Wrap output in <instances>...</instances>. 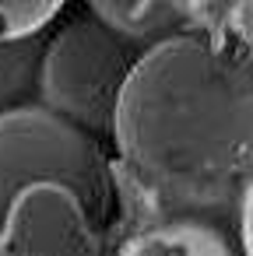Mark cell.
Here are the masks:
<instances>
[{
  "label": "cell",
  "mask_w": 253,
  "mask_h": 256,
  "mask_svg": "<svg viewBox=\"0 0 253 256\" xmlns=\"http://www.w3.org/2000/svg\"><path fill=\"white\" fill-rule=\"evenodd\" d=\"M88 8L102 28L137 50L197 36L193 25L200 22V11L183 0H88Z\"/></svg>",
  "instance_id": "6"
},
{
  "label": "cell",
  "mask_w": 253,
  "mask_h": 256,
  "mask_svg": "<svg viewBox=\"0 0 253 256\" xmlns=\"http://www.w3.org/2000/svg\"><path fill=\"white\" fill-rule=\"evenodd\" d=\"M46 36L4 39L0 36V116L36 106L39 98V64H43Z\"/></svg>",
  "instance_id": "7"
},
{
  "label": "cell",
  "mask_w": 253,
  "mask_h": 256,
  "mask_svg": "<svg viewBox=\"0 0 253 256\" xmlns=\"http://www.w3.org/2000/svg\"><path fill=\"white\" fill-rule=\"evenodd\" d=\"M116 256H246L235 210L172 214L116 235Z\"/></svg>",
  "instance_id": "5"
},
{
  "label": "cell",
  "mask_w": 253,
  "mask_h": 256,
  "mask_svg": "<svg viewBox=\"0 0 253 256\" xmlns=\"http://www.w3.org/2000/svg\"><path fill=\"white\" fill-rule=\"evenodd\" d=\"M109 137L120 232L239 210L253 182V70L204 36L158 42L130 70Z\"/></svg>",
  "instance_id": "1"
},
{
  "label": "cell",
  "mask_w": 253,
  "mask_h": 256,
  "mask_svg": "<svg viewBox=\"0 0 253 256\" xmlns=\"http://www.w3.org/2000/svg\"><path fill=\"white\" fill-rule=\"evenodd\" d=\"M67 0H0V36L4 39H29L39 36Z\"/></svg>",
  "instance_id": "8"
},
{
  "label": "cell",
  "mask_w": 253,
  "mask_h": 256,
  "mask_svg": "<svg viewBox=\"0 0 253 256\" xmlns=\"http://www.w3.org/2000/svg\"><path fill=\"white\" fill-rule=\"evenodd\" d=\"M235 224H239V242H242V252H246V256H253V182L246 186V193H242V200H239Z\"/></svg>",
  "instance_id": "10"
},
{
  "label": "cell",
  "mask_w": 253,
  "mask_h": 256,
  "mask_svg": "<svg viewBox=\"0 0 253 256\" xmlns=\"http://www.w3.org/2000/svg\"><path fill=\"white\" fill-rule=\"evenodd\" d=\"M183 4H190V8H204V4H218V0H183Z\"/></svg>",
  "instance_id": "11"
},
{
  "label": "cell",
  "mask_w": 253,
  "mask_h": 256,
  "mask_svg": "<svg viewBox=\"0 0 253 256\" xmlns=\"http://www.w3.org/2000/svg\"><path fill=\"white\" fill-rule=\"evenodd\" d=\"M39 182L71 190L92 228L109 232L116 186L102 144L43 106H25L0 116V235L11 204Z\"/></svg>",
  "instance_id": "2"
},
{
  "label": "cell",
  "mask_w": 253,
  "mask_h": 256,
  "mask_svg": "<svg viewBox=\"0 0 253 256\" xmlns=\"http://www.w3.org/2000/svg\"><path fill=\"white\" fill-rule=\"evenodd\" d=\"M228 28L239 39L246 53H253V0H232L228 8Z\"/></svg>",
  "instance_id": "9"
},
{
  "label": "cell",
  "mask_w": 253,
  "mask_h": 256,
  "mask_svg": "<svg viewBox=\"0 0 253 256\" xmlns=\"http://www.w3.org/2000/svg\"><path fill=\"white\" fill-rule=\"evenodd\" d=\"M4 256H116V232L92 228L81 200L57 186L39 182L29 186L8 210Z\"/></svg>",
  "instance_id": "4"
},
{
  "label": "cell",
  "mask_w": 253,
  "mask_h": 256,
  "mask_svg": "<svg viewBox=\"0 0 253 256\" xmlns=\"http://www.w3.org/2000/svg\"><path fill=\"white\" fill-rule=\"evenodd\" d=\"M144 50L116 39L95 18H78L46 39L39 64V102L81 134L109 137L120 92Z\"/></svg>",
  "instance_id": "3"
},
{
  "label": "cell",
  "mask_w": 253,
  "mask_h": 256,
  "mask_svg": "<svg viewBox=\"0 0 253 256\" xmlns=\"http://www.w3.org/2000/svg\"><path fill=\"white\" fill-rule=\"evenodd\" d=\"M0 256H4V252H0Z\"/></svg>",
  "instance_id": "12"
}]
</instances>
